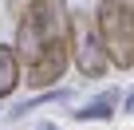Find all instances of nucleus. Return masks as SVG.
Here are the masks:
<instances>
[{
  "label": "nucleus",
  "mask_w": 134,
  "mask_h": 130,
  "mask_svg": "<svg viewBox=\"0 0 134 130\" xmlns=\"http://www.w3.org/2000/svg\"><path fill=\"white\" fill-rule=\"evenodd\" d=\"M114 106H118V91H103L99 99L83 103L75 110V118L79 122H107V118H114Z\"/></svg>",
  "instance_id": "obj_5"
},
{
  "label": "nucleus",
  "mask_w": 134,
  "mask_h": 130,
  "mask_svg": "<svg viewBox=\"0 0 134 130\" xmlns=\"http://www.w3.org/2000/svg\"><path fill=\"white\" fill-rule=\"evenodd\" d=\"M4 8H8V16H16V20H20V16L32 8V0H4Z\"/></svg>",
  "instance_id": "obj_7"
},
{
  "label": "nucleus",
  "mask_w": 134,
  "mask_h": 130,
  "mask_svg": "<svg viewBox=\"0 0 134 130\" xmlns=\"http://www.w3.org/2000/svg\"><path fill=\"white\" fill-rule=\"evenodd\" d=\"M122 110H126V114H134V87L126 91V99H122Z\"/></svg>",
  "instance_id": "obj_8"
},
{
  "label": "nucleus",
  "mask_w": 134,
  "mask_h": 130,
  "mask_svg": "<svg viewBox=\"0 0 134 130\" xmlns=\"http://www.w3.org/2000/svg\"><path fill=\"white\" fill-rule=\"evenodd\" d=\"M71 63L79 67V75H87V79H103L107 67H110L91 12H71Z\"/></svg>",
  "instance_id": "obj_3"
},
{
  "label": "nucleus",
  "mask_w": 134,
  "mask_h": 130,
  "mask_svg": "<svg viewBox=\"0 0 134 130\" xmlns=\"http://www.w3.org/2000/svg\"><path fill=\"white\" fill-rule=\"evenodd\" d=\"M95 28H99V39H103L110 67L134 71V4L130 0H99Z\"/></svg>",
  "instance_id": "obj_2"
},
{
  "label": "nucleus",
  "mask_w": 134,
  "mask_h": 130,
  "mask_svg": "<svg viewBox=\"0 0 134 130\" xmlns=\"http://www.w3.org/2000/svg\"><path fill=\"white\" fill-rule=\"evenodd\" d=\"M43 103H71V91H67V87H55V91H47V95L24 99V103H16V106L8 110V118H24L28 110H36V106H43Z\"/></svg>",
  "instance_id": "obj_6"
},
{
  "label": "nucleus",
  "mask_w": 134,
  "mask_h": 130,
  "mask_svg": "<svg viewBox=\"0 0 134 130\" xmlns=\"http://www.w3.org/2000/svg\"><path fill=\"white\" fill-rule=\"evenodd\" d=\"M36 130H59V126H55V122H40Z\"/></svg>",
  "instance_id": "obj_9"
},
{
  "label": "nucleus",
  "mask_w": 134,
  "mask_h": 130,
  "mask_svg": "<svg viewBox=\"0 0 134 130\" xmlns=\"http://www.w3.org/2000/svg\"><path fill=\"white\" fill-rule=\"evenodd\" d=\"M130 4H134V0H130Z\"/></svg>",
  "instance_id": "obj_10"
},
{
  "label": "nucleus",
  "mask_w": 134,
  "mask_h": 130,
  "mask_svg": "<svg viewBox=\"0 0 134 130\" xmlns=\"http://www.w3.org/2000/svg\"><path fill=\"white\" fill-rule=\"evenodd\" d=\"M24 79V67H20V55L12 43H0V99H8Z\"/></svg>",
  "instance_id": "obj_4"
},
{
  "label": "nucleus",
  "mask_w": 134,
  "mask_h": 130,
  "mask_svg": "<svg viewBox=\"0 0 134 130\" xmlns=\"http://www.w3.org/2000/svg\"><path fill=\"white\" fill-rule=\"evenodd\" d=\"M16 55L28 87H55L71 63V8L67 0H32L16 20Z\"/></svg>",
  "instance_id": "obj_1"
}]
</instances>
